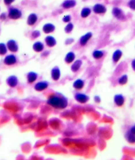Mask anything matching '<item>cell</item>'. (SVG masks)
I'll use <instances>...</instances> for the list:
<instances>
[{"label": "cell", "instance_id": "16", "mask_svg": "<svg viewBox=\"0 0 135 160\" xmlns=\"http://www.w3.org/2000/svg\"><path fill=\"white\" fill-rule=\"evenodd\" d=\"M6 46L8 50L11 52L15 53L18 51V45L14 40L11 39L8 41Z\"/></svg>", "mask_w": 135, "mask_h": 160}, {"label": "cell", "instance_id": "22", "mask_svg": "<svg viewBox=\"0 0 135 160\" xmlns=\"http://www.w3.org/2000/svg\"><path fill=\"white\" fill-rule=\"evenodd\" d=\"M104 52L101 49H96L94 50L92 53V56L96 60H100L104 56Z\"/></svg>", "mask_w": 135, "mask_h": 160}, {"label": "cell", "instance_id": "29", "mask_svg": "<svg viewBox=\"0 0 135 160\" xmlns=\"http://www.w3.org/2000/svg\"><path fill=\"white\" fill-rule=\"evenodd\" d=\"M7 51L8 48L5 43H0V55H5L7 53Z\"/></svg>", "mask_w": 135, "mask_h": 160}, {"label": "cell", "instance_id": "36", "mask_svg": "<svg viewBox=\"0 0 135 160\" xmlns=\"http://www.w3.org/2000/svg\"><path fill=\"white\" fill-rule=\"evenodd\" d=\"M129 130L131 132H132V133L135 134V124L131 127Z\"/></svg>", "mask_w": 135, "mask_h": 160}, {"label": "cell", "instance_id": "32", "mask_svg": "<svg viewBox=\"0 0 135 160\" xmlns=\"http://www.w3.org/2000/svg\"><path fill=\"white\" fill-rule=\"evenodd\" d=\"M75 41V40L73 38H68L65 40V45H72Z\"/></svg>", "mask_w": 135, "mask_h": 160}, {"label": "cell", "instance_id": "20", "mask_svg": "<svg viewBox=\"0 0 135 160\" xmlns=\"http://www.w3.org/2000/svg\"><path fill=\"white\" fill-rule=\"evenodd\" d=\"M114 101L115 104L119 107H121L124 105L125 99L121 94H117L114 97Z\"/></svg>", "mask_w": 135, "mask_h": 160}, {"label": "cell", "instance_id": "12", "mask_svg": "<svg viewBox=\"0 0 135 160\" xmlns=\"http://www.w3.org/2000/svg\"><path fill=\"white\" fill-rule=\"evenodd\" d=\"M38 16L36 13H30L27 17V23L28 26H34L38 22Z\"/></svg>", "mask_w": 135, "mask_h": 160}, {"label": "cell", "instance_id": "14", "mask_svg": "<svg viewBox=\"0 0 135 160\" xmlns=\"http://www.w3.org/2000/svg\"><path fill=\"white\" fill-rule=\"evenodd\" d=\"M76 59L75 53L72 51L67 52L64 57V61L65 63L67 65H71Z\"/></svg>", "mask_w": 135, "mask_h": 160}, {"label": "cell", "instance_id": "11", "mask_svg": "<svg viewBox=\"0 0 135 160\" xmlns=\"http://www.w3.org/2000/svg\"><path fill=\"white\" fill-rule=\"evenodd\" d=\"M75 99L77 102L81 103V104H85L88 102L90 98L88 95L81 92H77L74 95Z\"/></svg>", "mask_w": 135, "mask_h": 160}, {"label": "cell", "instance_id": "37", "mask_svg": "<svg viewBox=\"0 0 135 160\" xmlns=\"http://www.w3.org/2000/svg\"><path fill=\"white\" fill-rule=\"evenodd\" d=\"M131 66L133 70L135 72V59H134L131 62Z\"/></svg>", "mask_w": 135, "mask_h": 160}, {"label": "cell", "instance_id": "15", "mask_svg": "<svg viewBox=\"0 0 135 160\" xmlns=\"http://www.w3.org/2000/svg\"><path fill=\"white\" fill-rule=\"evenodd\" d=\"M112 13L113 16L117 19L123 20L125 19V15L123 10L118 7L113 8Z\"/></svg>", "mask_w": 135, "mask_h": 160}, {"label": "cell", "instance_id": "7", "mask_svg": "<svg viewBox=\"0 0 135 160\" xmlns=\"http://www.w3.org/2000/svg\"><path fill=\"white\" fill-rule=\"evenodd\" d=\"M51 77L53 81H58L61 75V69L58 66H55L53 67L51 70Z\"/></svg>", "mask_w": 135, "mask_h": 160}, {"label": "cell", "instance_id": "24", "mask_svg": "<svg viewBox=\"0 0 135 160\" xmlns=\"http://www.w3.org/2000/svg\"><path fill=\"white\" fill-rule=\"evenodd\" d=\"M123 55V52L120 49H117L113 52L112 56L113 61L114 63H117Z\"/></svg>", "mask_w": 135, "mask_h": 160}, {"label": "cell", "instance_id": "28", "mask_svg": "<svg viewBox=\"0 0 135 160\" xmlns=\"http://www.w3.org/2000/svg\"><path fill=\"white\" fill-rule=\"evenodd\" d=\"M41 33L39 30H34L32 31L30 38L33 40L36 39L41 36Z\"/></svg>", "mask_w": 135, "mask_h": 160}, {"label": "cell", "instance_id": "5", "mask_svg": "<svg viewBox=\"0 0 135 160\" xmlns=\"http://www.w3.org/2000/svg\"><path fill=\"white\" fill-rule=\"evenodd\" d=\"M22 16V12L18 8H12L9 9L8 14V17L11 20H18Z\"/></svg>", "mask_w": 135, "mask_h": 160}, {"label": "cell", "instance_id": "34", "mask_svg": "<svg viewBox=\"0 0 135 160\" xmlns=\"http://www.w3.org/2000/svg\"><path fill=\"white\" fill-rule=\"evenodd\" d=\"M15 0H4V2L6 5H9L14 1Z\"/></svg>", "mask_w": 135, "mask_h": 160}, {"label": "cell", "instance_id": "18", "mask_svg": "<svg viewBox=\"0 0 135 160\" xmlns=\"http://www.w3.org/2000/svg\"><path fill=\"white\" fill-rule=\"evenodd\" d=\"M92 12V8L88 7H84L80 11V16L82 18L85 19L90 16Z\"/></svg>", "mask_w": 135, "mask_h": 160}, {"label": "cell", "instance_id": "19", "mask_svg": "<svg viewBox=\"0 0 135 160\" xmlns=\"http://www.w3.org/2000/svg\"><path fill=\"white\" fill-rule=\"evenodd\" d=\"M6 82L9 87H14L17 86L18 83V79L15 76H10L7 78Z\"/></svg>", "mask_w": 135, "mask_h": 160}, {"label": "cell", "instance_id": "9", "mask_svg": "<svg viewBox=\"0 0 135 160\" xmlns=\"http://www.w3.org/2000/svg\"><path fill=\"white\" fill-rule=\"evenodd\" d=\"M32 49L37 53H42L45 50L46 46L45 44L41 41H36L32 45Z\"/></svg>", "mask_w": 135, "mask_h": 160}, {"label": "cell", "instance_id": "2", "mask_svg": "<svg viewBox=\"0 0 135 160\" xmlns=\"http://www.w3.org/2000/svg\"><path fill=\"white\" fill-rule=\"evenodd\" d=\"M93 34L91 31H88L80 37L78 41L79 45L81 47H85L88 45L90 41L92 38Z\"/></svg>", "mask_w": 135, "mask_h": 160}, {"label": "cell", "instance_id": "33", "mask_svg": "<svg viewBox=\"0 0 135 160\" xmlns=\"http://www.w3.org/2000/svg\"><path fill=\"white\" fill-rule=\"evenodd\" d=\"M6 18V13H3L0 15V20L2 21L5 20Z\"/></svg>", "mask_w": 135, "mask_h": 160}, {"label": "cell", "instance_id": "23", "mask_svg": "<svg viewBox=\"0 0 135 160\" xmlns=\"http://www.w3.org/2000/svg\"><path fill=\"white\" fill-rule=\"evenodd\" d=\"M85 86V82L82 79H77L73 84V87L77 90H81L83 89Z\"/></svg>", "mask_w": 135, "mask_h": 160}, {"label": "cell", "instance_id": "6", "mask_svg": "<svg viewBox=\"0 0 135 160\" xmlns=\"http://www.w3.org/2000/svg\"><path fill=\"white\" fill-rule=\"evenodd\" d=\"M56 27L54 24L51 23H46L42 27V31L45 34H49L55 32Z\"/></svg>", "mask_w": 135, "mask_h": 160}, {"label": "cell", "instance_id": "21", "mask_svg": "<svg viewBox=\"0 0 135 160\" xmlns=\"http://www.w3.org/2000/svg\"><path fill=\"white\" fill-rule=\"evenodd\" d=\"M38 75L36 72L34 71H30L27 74V82L29 84H32L37 80Z\"/></svg>", "mask_w": 135, "mask_h": 160}, {"label": "cell", "instance_id": "35", "mask_svg": "<svg viewBox=\"0 0 135 160\" xmlns=\"http://www.w3.org/2000/svg\"><path fill=\"white\" fill-rule=\"evenodd\" d=\"M94 100L95 102L97 103H100L101 101V98H100V97L98 96H96L94 97Z\"/></svg>", "mask_w": 135, "mask_h": 160}, {"label": "cell", "instance_id": "27", "mask_svg": "<svg viewBox=\"0 0 135 160\" xmlns=\"http://www.w3.org/2000/svg\"><path fill=\"white\" fill-rule=\"evenodd\" d=\"M128 81V77L126 74L123 75L118 79V82L121 86H124L127 84Z\"/></svg>", "mask_w": 135, "mask_h": 160}, {"label": "cell", "instance_id": "30", "mask_svg": "<svg viewBox=\"0 0 135 160\" xmlns=\"http://www.w3.org/2000/svg\"><path fill=\"white\" fill-rule=\"evenodd\" d=\"M62 22L65 24H67L71 22L72 20V17L70 14H66L62 18Z\"/></svg>", "mask_w": 135, "mask_h": 160}, {"label": "cell", "instance_id": "4", "mask_svg": "<svg viewBox=\"0 0 135 160\" xmlns=\"http://www.w3.org/2000/svg\"><path fill=\"white\" fill-rule=\"evenodd\" d=\"M44 43L46 47L51 48L55 47L57 44V42L54 36L49 34L44 38Z\"/></svg>", "mask_w": 135, "mask_h": 160}, {"label": "cell", "instance_id": "3", "mask_svg": "<svg viewBox=\"0 0 135 160\" xmlns=\"http://www.w3.org/2000/svg\"><path fill=\"white\" fill-rule=\"evenodd\" d=\"M92 10L95 14L99 15L105 14L107 11V8L105 5L101 3L95 4L92 8Z\"/></svg>", "mask_w": 135, "mask_h": 160}, {"label": "cell", "instance_id": "1", "mask_svg": "<svg viewBox=\"0 0 135 160\" xmlns=\"http://www.w3.org/2000/svg\"><path fill=\"white\" fill-rule=\"evenodd\" d=\"M47 105L57 109H65L68 105V99L60 92H57L49 96L47 101Z\"/></svg>", "mask_w": 135, "mask_h": 160}, {"label": "cell", "instance_id": "13", "mask_svg": "<svg viewBox=\"0 0 135 160\" xmlns=\"http://www.w3.org/2000/svg\"><path fill=\"white\" fill-rule=\"evenodd\" d=\"M49 86V82L47 81H41L35 84L34 88L36 91L41 92L47 89Z\"/></svg>", "mask_w": 135, "mask_h": 160}, {"label": "cell", "instance_id": "25", "mask_svg": "<svg viewBox=\"0 0 135 160\" xmlns=\"http://www.w3.org/2000/svg\"><path fill=\"white\" fill-rule=\"evenodd\" d=\"M125 138L126 141L130 144H135V134L132 133L129 130L125 133Z\"/></svg>", "mask_w": 135, "mask_h": 160}, {"label": "cell", "instance_id": "17", "mask_svg": "<svg viewBox=\"0 0 135 160\" xmlns=\"http://www.w3.org/2000/svg\"><path fill=\"white\" fill-rule=\"evenodd\" d=\"M17 61L16 57L14 54H9L5 57L4 59V63L8 66H11L15 64Z\"/></svg>", "mask_w": 135, "mask_h": 160}, {"label": "cell", "instance_id": "8", "mask_svg": "<svg viewBox=\"0 0 135 160\" xmlns=\"http://www.w3.org/2000/svg\"><path fill=\"white\" fill-rule=\"evenodd\" d=\"M77 4L76 0H65L61 4V7L64 10H68L75 8Z\"/></svg>", "mask_w": 135, "mask_h": 160}, {"label": "cell", "instance_id": "26", "mask_svg": "<svg viewBox=\"0 0 135 160\" xmlns=\"http://www.w3.org/2000/svg\"><path fill=\"white\" fill-rule=\"evenodd\" d=\"M74 29V25L73 23L70 22L66 24L64 27V30L65 33L67 34H70L73 31Z\"/></svg>", "mask_w": 135, "mask_h": 160}, {"label": "cell", "instance_id": "31", "mask_svg": "<svg viewBox=\"0 0 135 160\" xmlns=\"http://www.w3.org/2000/svg\"><path fill=\"white\" fill-rule=\"evenodd\" d=\"M128 5L131 9L135 10V0H130L128 3Z\"/></svg>", "mask_w": 135, "mask_h": 160}, {"label": "cell", "instance_id": "10", "mask_svg": "<svg viewBox=\"0 0 135 160\" xmlns=\"http://www.w3.org/2000/svg\"><path fill=\"white\" fill-rule=\"evenodd\" d=\"M83 65V61L81 59H76L71 64L70 70L73 73H76L81 69Z\"/></svg>", "mask_w": 135, "mask_h": 160}]
</instances>
